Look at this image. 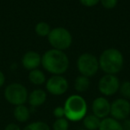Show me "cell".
<instances>
[{
    "label": "cell",
    "instance_id": "9a60e30c",
    "mask_svg": "<svg viewBox=\"0 0 130 130\" xmlns=\"http://www.w3.org/2000/svg\"><path fill=\"white\" fill-rule=\"evenodd\" d=\"M83 126L87 130H98L101 123V119L96 117L94 114L86 115L83 119Z\"/></svg>",
    "mask_w": 130,
    "mask_h": 130
},
{
    "label": "cell",
    "instance_id": "5b68a950",
    "mask_svg": "<svg viewBox=\"0 0 130 130\" xmlns=\"http://www.w3.org/2000/svg\"><path fill=\"white\" fill-rule=\"evenodd\" d=\"M5 99L13 105H22L28 101V90L21 83H11L5 88Z\"/></svg>",
    "mask_w": 130,
    "mask_h": 130
},
{
    "label": "cell",
    "instance_id": "ac0fdd59",
    "mask_svg": "<svg viewBox=\"0 0 130 130\" xmlns=\"http://www.w3.org/2000/svg\"><path fill=\"white\" fill-rule=\"evenodd\" d=\"M51 30H52V29H51L50 25L45 22H40L35 26V32L39 37H43V38L47 37L49 33L51 32Z\"/></svg>",
    "mask_w": 130,
    "mask_h": 130
},
{
    "label": "cell",
    "instance_id": "ba28073f",
    "mask_svg": "<svg viewBox=\"0 0 130 130\" xmlns=\"http://www.w3.org/2000/svg\"><path fill=\"white\" fill-rule=\"evenodd\" d=\"M69 84L61 75H54L45 81V88L53 95H61L67 92Z\"/></svg>",
    "mask_w": 130,
    "mask_h": 130
},
{
    "label": "cell",
    "instance_id": "603a6c76",
    "mask_svg": "<svg viewBox=\"0 0 130 130\" xmlns=\"http://www.w3.org/2000/svg\"><path fill=\"white\" fill-rule=\"evenodd\" d=\"M54 116L56 119H61V118H65V111L64 108L61 106H58L56 108H54Z\"/></svg>",
    "mask_w": 130,
    "mask_h": 130
},
{
    "label": "cell",
    "instance_id": "7402d4cb",
    "mask_svg": "<svg viewBox=\"0 0 130 130\" xmlns=\"http://www.w3.org/2000/svg\"><path fill=\"white\" fill-rule=\"evenodd\" d=\"M102 6L106 9H113L118 4V0H100Z\"/></svg>",
    "mask_w": 130,
    "mask_h": 130
},
{
    "label": "cell",
    "instance_id": "9c48e42d",
    "mask_svg": "<svg viewBox=\"0 0 130 130\" xmlns=\"http://www.w3.org/2000/svg\"><path fill=\"white\" fill-rule=\"evenodd\" d=\"M110 115L117 120H125L130 115V103L125 98L116 99L110 103Z\"/></svg>",
    "mask_w": 130,
    "mask_h": 130
},
{
    "label": "cell",
    "instance_id": "277c9868",
    "mask_svg": "<svg viewBox=\"0 0 130 130\" xmlns=\"http://www.w3.org/2000/svg\"><path fill=\"white\" fill-rule=\"evenodd\" d=\"M49 44L54 49L64 51L72 44V36L67 29L63 27L54 28L47 36Z\"/></svg>",
    "mask_w": 130,
    "mask_h": 130
},
{
    "label": "cell",
    "instance_id": "ffe728a7",
    "mask_svg": "<svg viewBox=\"0 0 130 130\" xmlns=\"http://www.w3.org/2000/svg\"><path fill=\"white\" fill-rule=\"evenodd\" d=\"M69 126V120L66 118L56 119L53 124V130H68Z\"/></svg>",
    "mask_w": 130,
    "mask_h": 130
},
{
    "label": "cell",
    "instance_id": "cb8c5ba5",
    "mask_svg": "<svg viewBox=\"0 0 130 130\" xmlns=\"http://www.w3.org/2000/svg\"><path fill=\"white\" fill-rule=\"evenodd\" d=\"M81 5L87 7H93L100 2V0H79Z\"/></svg>",
    "mask_w": 130,
    "mask_h": 130
},
{
    "label": "cell",
    "instance_id": "5bb4252c",
    "mask_svg": "<svg viewBox=\"0 0 130 130\" xmlns=\"http://www.w3.org/2000/svg\"><path fill=\"white\" fill-rule=\"evenodd\" d=\"M13 117L18 122H26L30 118V110L24 104L17 105L13 110Z\"/></svg>",
    "mask_w": 130,
    "mask_h": 130
},
{
    "label": "cell",
    "instance_id": "6da1fadb",
    "mask_svg": "<svg viewBox=\"0 0 130 130\" xmlns=\"http://www.w3.org/2000/svg\"><path fill=\"white\" fill-rule=\"evenodd\" d=\"M41 64L49 73L61 75L67 71L70 61L67 54L63 51L50 49L41 56Z\"/></svg>",
    "mask_w": 130,
    "mask_h": 130
},
{
    "label": "cell",
    "instance_id": "2e32d148",
    "mask_svg": "<svg viewBox=\"0 0 130 130\" xmlns=\"http://www.w3.org/2000/svg\"><path fill=\"white\" fill-rule=\"evenodd\" d=\"M29 80L30 83L36 86H40L45 83L46 78H45V73L38 69H35L29 71Z\"/></svg>",
    "mask_w": 130,
    "mask_h": 130
},
{
    "label": "cell",
    "instance_id": "d4e9b609",
    "mask_svg": "<svg viewBox=\"0 0 130 130\" xmlns=\"http://www.w3.org/2000/svg\"><path fill=\"white\" fill-rule=\"evenodd\" d=\"M5 130H22V129H21V127L17 124L10 123V124H8L7 126L5 127Z\"/></svg>",
    "mask_w": 130,
    "mask_h": 130
},
{
    "label": "cell",
    "instance_id": "8fae6325",
    "mask_svg": "<svg viewBox=\"0 0 130 130\" xmlns=\"http://www.w3.org/2000/svg\"><path fill=\"white\" fill-rule=\"evenodd\" d=\"M22 64L28 71L38 69L41 64V55L35 51H28L22 56Z\"/></svg>",
    "mask_w": 130,
    "mask_h": 130
},
{
    "label": "cell",
    "instance_id": "30bf717a",
    "mask_svg": "<svg viewBox=\"0 0 130 130\" xmlns=\"http://www.w3.org/2000/svg\"><path fill=\"white\" fill-rule=\"evenodd\" d=\"M92 111L99 119H105L110 113V103L105 97H97L92 103Z\"/></svg>",
    "mask_w": 130,
    "mask_h": 130
},
{
    "label": "cell",
    "instance_id": "3957f363",
    "mask_svg": "<svg viewBox=\"0 0 130 130\" xmlns=\"http://www.w3.org/2000/svg\"><path fill=\"white\" fill-rule=\"evenodd\" d=\"M65 118L69 121L78 122L86 117L87 113V104L86 100L79 94L69 96L64 103Z\"/></svg>",
    "mask_w": 130,
    "mask_h": 130
},
{
    "label": "cell",
    "instance_id": "4fadbf2b",
    "mask_svg": "<svg viewBox=\"0 0 130 130\" xmlns=\"http://www.w3.org/2000/svg\"><path fill=\"white\" fill-rule=\"evenodd\" d=\"M98 130H123V127L119 120L111 117H107L101 119Z\"/></svg>",
    "mask_w": 130,
    "mask_h": 130
},
{
    "label": "cell",
    "instance_id": "e0dca14e",
    "mask_svg": "<svg viewBox=\"0 0 130 130\" xmlns=\"http://www.w3.org/2000/svg\"><path fill=\"white\" fill-rule=\"evenodd\" d=\"M90 87V80L89 78L85 77L83 75L77 77L74 82V88L78 93H84Z\"/></svg>",
    "mask_w": 130,
    "mask_h": 130
},
{
    "label": "cell",
    "instance_id": "7a4b0ae2",
    "mask_svg": "<svg viewBox=\"0 0 130 130\" xmlns=\"http://www.w3.org/2000/svg\"><path fill=\"white\" fill-rule=\"evenodd\" d=\"M99 68L105 74L115 75L122 70L124 65V57L119 50L116 48L105 49L100 55Z\"/></svg>",
    "mask_w": 130,
    "mask_h": 130
},
{
    "label": "cell",
    "instance_id": "52a82bcc",
    "mask_svg": "<svg viewBox=\"0 0 130 130\" xmlns=\"http://www.w3.org/2000/svg\"><path fill=\"white\" fill-rule=\"evenodd\" d=\"M119 80L115 75L105 74L100 78L98 82V89L100 93L105 96H111L115 94L119 89Z\"/></svg>",
    "mask_w": 130,
    "mask_h": 130
},
{
    "label": "cell",
    "instance_id": "44dd1931",
    "mask_svg": "<svg viewBox=\"0 0 130 130\" xmlns=\"http://www.w3.org/2000/svg\"><path fill=\"white\" fill-rule=\"evenodd\" d=\"M119 90L125 99H130V81H125L120 84Z\"/></svg>",
    "mask_w": 130,
    "mask_h": 130
},
{
    "label": "cell",
    "instance_id": "484cf974",
    "mask_svg": "<svg viewBox=\"0 0 130 130\" xmlns=\"http://www.w3.org/2000/svg\"><path fill=\"white\" fill-rule=\"evenodd\" d=\"M122 124V127H123V130H130V119L127 118L125 120H123V123Z\"/></svg>",
    "mask_w": 130,
    "mask_h": 130
},
{
    "label": "cell",
    "instance_id": "4316f807",
    "mask_svg": "<svg viewBox=\"0 0 130 130\" xmlns=\"http://www.w3.org/2000/svg\"><path fill=\"white\" fill-rule=\"evenodd\" d=\"M5 82H6V76L3 71H0V87H2L5 85Z\"/></svg>",
    "mask_w": 130,
    "mask_h": 130
},
{
    "label": "cell",
    "instance_id": "8992f818",
    "mask_svg": "<svg viewBox=\"0 0 130 130\" xmlns=\"http://www.w3.org/2000/svg\"><path fill=\"white\" fill-rule=\"evenodd\" d=\"M77 67L80 74L90 78L97 73L99 69V61L94 54L85 53L78 57L77 61Z\"/></svg>",
    "mask_w": 130,
    "mask_h": 130
},
{
    "label": "cell",
    "instance_id": "d6986e66",
    "mask_svg": "<svg viewBox=\"0 0 130 130\" xmlns=\"http://www.w3.org/2000/svg\"><path fill=\"white\" fill-rule=\"evenodd\" d=\"M22 130H51V128L44 121H35L27 125Z\"/></svg>",
    "mask_w": 130,
    "mask_h": 130
},
{
    "label": "cell",
    "instance_id": "7c38bea8",
    "mask_svg": "<svg viewBox=\"0 0 130 130\" xmlns=\"http://www.w3.org/2000/svg\"><path fill=\"white\" fill-rule=\"evenodd\" d=\"M46 93L43 89H35L28 96V101L31 107L36 108L43 105L46 101Z\"/></svg>",
    "mask_w": 130,
    "mask_h": 130
}]
</instances>
